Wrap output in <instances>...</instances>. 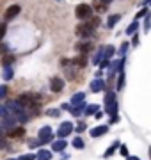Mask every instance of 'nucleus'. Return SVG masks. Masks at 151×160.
Here are the masks:
<instances>
[{
  "instance_id": "f257e3e1",
  "label": "nucleus",
  "mask_w": 151,
  "mask_h": 160,
  "mask_svg": "<svg viewBox=\"0 0 151 160\" xmlns=\"http://www.w3.org/2000/svg\"><path fill=\"white\" fill-rule=\"evenodd\" d=\"M18 102L22 103L27 110H36L37 105H39V96H36V94H20Z\"/></svg>"
},
{
  "instance_id": "f03ea898",
  "label": "nucleus",
  "mask_w": 151,
  "mask_h": 160,
  "mask_svg": "<svg viewBox=\"0 0 151 160\" xmlns=\"http://www.w3.org/2000/svg\"><path fill=\"white\" fill-rule=\"evenodd\" d=\"M76 36L80 38V39H89L91 36H93V32H94V29L89 25V23H82V25H78L76 27Z\"/></svg>"
},
{
  "instance_id": "7ed1b4c3",
  "label": "nucleus",
  "mask_w": 151,
  "mask_h": 160,
  "mask_svg": "<svg viewBox=\"0 0 151 160\" xmlns=\"http://www.w3.org/2000/svg\"><path fill=\"white\" fill-rule=\"evenodd\" d=\"M75 14H76L78 20H87V18H91V14H93V7L87 6V4H80V6H76Z\"/></svg>"
},
{
  "instance_id": "20e7f679",
  "label": "nucleus",
  "mask_w": 151,
  "mask_h": 160,
  "mask_svg": "<svg viewBox=\"0 0 151 160\" xmlns=\"http://www.w3.org/2000/svg\"><path fill=\"white\" fill-rule=\"evenodd\" d=\"M53 139V130L52 126H43L39 130V144H46Z\"/></svg>"
},
{
  "instance_id": "39448f33",
  "label": "nucleus",
  "mask_w": 151,
  "mask_h": 160,
  "mask_svg": "<svg viewBox=\"0 0 151 160\" xmlns=\"http://www.w3.org/2000/svg\"><path fill=\"white\" fill-rule=\"evenodd\" d=\"M75 130V126H73V123H70V121H64V123H61V128H59L57 135L61 139H66L68 135H70L71 132Z\"/></svg>"
},
{
  "instance_id": "423d86ee",
  "label": "nucleus",
  "mask_w": 151,
  "mask_h": 160,
  "mask_svg": "<svg viewBox=\"0 0 151 160\" xmlns=\"http://www.w3.org/2000/svg\"><path fill=\"white\" fill-rule=\"evenodd\" d=\"M64 87V80L61 78V77H53L52 80H50V91L52 92H61Z\"/></svg>"
},
{
  "instance_id": "0eeeda50",
  "label": "nucleus",
  "mask_w": 151,
  "mask_h": 160,
  "mask_svg": "<svg viewBox=\"0 0 151 160\" xmlns=\"http://www.w3.org/2000/svg\"><path fill=\"white\" fill-rule=\"evenodd\" d=\"M20 11H22V7L18 6V4H14V6H9L6 11V20L9 22V20H12V18H16L18 14H20Z\"/></svg>"
},
{
  "instance_id": "6e6552de",
  "label": "nucleus",
  "mask_w": 151,
  "mask_h": 160,
  "mask_svg": "<svg viewBox=\"0 0 151 160\" xmlns=\"http://www.w3.org/2000/svg\"><path fill=\"white\" fill-rule=\"evenodd\" d=\"M107 132H109V125H101V126H96V128H93L89 133H91V137H93V139H96V137H101V135H105Z\"/></svg>"
},
{
  "instance_id": "1a4fd4ad",
  "label": "nucleus",
  "mask_w": 151,
  "mask_h": 160,
  "mask_svg": "<svg viewBox=\"0 0 151 160\" xmlns=\"http://www.w3.org/2000/svg\"><path fill=\"white\" fill-rule=\"evenodd\" d=\"M103 57H105V46H100V48H98V52L94 53V57H93V62H94V64H100Z\"/></svg>"
},
{
  "instance_id": "9d476101",
  "label": "nucleus",
  "mask_w": 151,
  "mask_h": 160,
  "mask_svg": "<svg viewBox=\"0 0 151 160\" xmlns=\"http://www.w3.org/2000/svg\"><path fill=\"white\" fill-rule=\"evenodd\" d=\"M84 110H85V103L82 102V103H78V105H73L70 112H71L73 116H80L82 112H84Z\"/></svg>"
},
{
  "instance_id": "9b49d317",
  "label": "nucleus",
  "mask_w": 151,
  "mask_h": 160,
  "mask_svg": "<svg viewBox=\"0 0 151 160\" xmlns=\"http://www.w3.org/2000/svg\"><path fill=\"white\" fill-rule=\"evenodd\" d=\"M103 87H105L103 80H100V78L93 80V84H91V89H93L94 92H100V91H103Z\"/></svg>"
},
{
  "instance_id": "f8f14e48",
  "label": "nucleus",
  "mask_w": 151,
  "mask_h": 160,
  "mask_svg": "<svg viewBox=\"0 0 151 160\" xmlns=\"http://www.w3.org/2000/svg\"><path fill=\"white\" fill-rule=\"evenodd\" d=\"M52 149L53 151H62V149H66V139H59V141H55V142L52 144Z\"/></svg>"
},
{
  "instance_id": "ddd939ff",
  "label": "nucleus",
  "mask_w": 151,
  "mask_h": 160,
  "mask_svg": "<svg viewBox=\"0 0 151 160\" xmlns=\"http://www.w3.org/2000/svg\"><path fill=\"white\" fill-rule=\"evenodd\" d=\"M75 48L80 52V53H87V52L93 48V46H91V43H76Z\"/></svg>"
},
{
  "instance_id": "4468645a",
  "label": "nucleus",
  "mask_w": 151,
  "mask_h": 160,
  "mask_svg": "<svg viewBox=\"0 0 151 160\" xmlns=\"http://www.w3.org/2000/svg\"><path fill=\"white\" fill-rule=\"evenodd\" d=\"M23 135H25V128H22V126L20 128L14 126L12 130H9V137H23Z\"/></svg>"
},
{
  "instance_id": "2eb2a0df",
  "label": "nucleus",
  "mask_w": 151,
  "mask_h": 160,
  "mask_svg": "<svg viewBox=\"0 0 151 160\" xmlns=\"http://www.w3.org/2000/svg\"><path fill=\"white\" fill-rule=\"evenodd\" d=\"M107 107V114L109 116H117V102H112V103H109V105H105Z\"/></svg>"
},
{
  "instance_id": "dca6fc26",
  "label": "nucleus",
  "mask_w": 151,
  "mask_h": 160,
  "mask_svg": "<svg viewBox=\"0 0 151 160\" xmlns=\"http://www.w3.org/2000/svg\"><path fill=\"white\" fill-rule=\"evenodd\" d=\"M119 20H121L119 14H112V16H109V20H107V27H109V29H114V27H116V23L119 22Z\"/></svg>"
},
{
  "instance_id": "f3484780",
  "label": "nucleus",
  "mask_w": 151,
  "mask_h": 160,
  "mask_svg": "<svg viewBox=\"0 0 151 160\" xmlns=\"http://www.w3.org/2000/svg\"><path fill=\"white\" fill-rule=\"evenodd\" d=\"M50 158H52V151H48V149L37 151V160H50Z\"/></svg>"
},
{
  "instance_id": "a211bd4d",
  "label": "nucleus",
  "mask_w": 151,
  "mask_h": 160,
  "mask_svg": "<svg viewBox=\"0 0 151 160\" xmlns=\"http://www.w3.org/2000/svg\"><path fill=\"white\" fill-rule=\"evenodd\" d=\"M94 9L98 12H105L107 11V4H105L103 0H94Z\"/></svg>"
},
{
  "instance_id": "6ab92c4d",
  "label": "nucleus",
  "mask_w": 151,
  "mask_h": 160,
  "mask_svg": "<svg viewBox=\"0 0 151 160\" xmlns=\"http://www.w3.org/2000/svg\"><path fill=\"white\" fill-rule=\"evenodd\" d=\"M85 62H87V61H85V53H82L80 57H76L75 61H73V64H75V66H76L78 69L84 68V66H85Z\"/></svg>"
},
{
  "instance_id": "aec40b11",
  "label": "nucleus",
  "mask_w": 151,
  "mask_h": 160,
  "mask_svg": "<svg viewBox=\"0 0 151 160\" xmlns=\"http://www.w3.org/2000/svg\"><path fill=\"white\" fill-rule=\"evenodd\" d=\"M84 100H85V94H84V92H76L75 96L71 98V105H78V103H82Z\"/></svg>"
},
{
  "instance_id": "412c9836",
  "label": "nucleus",
  "mask_w": 151,
  "mask_h": 160,
  "mask_svg": "<svg viewBox=\"0 0 151 160\" xmlns=\"http://www.w3.org/2000/svg\"><path fill=\"white\" fill-rule=\"evenodd\" d=\"M114 53H116V48H114L112 45L105 46V59H110V57H114Z\"/></svg>"
},
{
  "instance_id": "4be33fe9",
  "label": "nucleus",
  "mask_w": 151,
  "mask_h": 160,
  "mask_svg": "<svg viewBox=\"0 0 151 160\" xmlns=\"http://www.w3.org/2000/svg\"><path fill=\"white\" fill-rule=\"evenodd\" d=\"M98 109H100L98 105H87V107H85V110H84V114H87V116H93V114H94V112H96Z\"/></svg>"
},
{
  "instance_id": "5701e85b",
  "label": "nucleus",
  "mask_w": 151,
  "mask_h": 160,
  "mask_svg": "<svg viewBox=\"0 0 151 160\" xmlns=\"http://www.w3.org/2000/svg\"><path fill=\"white\" fill-rule=\"evenodd\" d=\"M112 102H116V92L109 91L107 96H105V105H109V103H112Z\"/></svg>"
},
{
  "instance_id": "b1692460",
  "label": "nucleus",
  "mask_w": 151,
  "mask_h": 160,
  "mask_svg": "<svg viewBox=\"0 0 151 160\" xmlns=\"http://www.w3.org/2000/svg\"><path fill=\"white\" fill-rule=\"evenodd\" d=\"M12 75H14V73H12V68H11V66H6V69H4V78H6V80H11Z\"/></svg>"
},
{
  "instance_id": "393cba45",
  "label": "nucleus",
  "mask_w": 151,
  "mask_h": 160,
  "mask_svg": "<svg viewBox=\"0 0 151 160\" xmlns=\"http://www.w3.org/2000/svg\"><path fill=\"white\" fill-rule=\"evenodd\" d=\"M137 29H139V22L135 20V22H134V23H132V25H130V27L126 29V34H134V32H135Z\"/></svg>"
},
{
  "instance_id": "a878e982",
  "label": "nucleus",
  "mask_w": 151,
  "mask_h": 160,
  "mask_svg": "<svg viewBox=\"0 0 151 160\" xmlns=\"http://www.w3.org/2000/svg\"><path fill=\"white\" fill-rule=\"evenodd\" d=\"M12 61H14V57H12V55H6V57L2 59V64H4V66H11Z\"/></svg>"
},
{
  "instance_id": "bb28decb",
  "label": "nucleus",
  "mask_w": 151,
  "mask_h": 160,
  "mask_svg": "<svg viewBox=\"0 0 151 160\" xmlns=\"http://www.w3.org/2000/svg\"><path fill=\"white\" fill-rule=\"evenodd\" d=\"M123 86H124V73L119 75V78H117V91H121Z\"/></svg>"
},
{
  "instance_id": "cd10ccee",
  "label": "nucleus",
  "mask_w": 151,
  "mask_h": 160,
  "mask_svg": "<svg viewBox=\"0 0 151 160\" xmlns=\"http://www.w3.org/2000/svg\"><path fill=\"white\" fill-rule=\"evenodd\" d=\"M73 146H75L76 149H82V148H84V141H82L80 137H78V139H75V141H73Z\"/></svg>"
},
{
  "instance_id": "c85d7f7f",
  "label": "nucleus",
  "mask_w": 151,
  "mask_h": 160,
  "mask_svg": "<svg viewBox=\"0 0 151 160\" xmlns=\"http://www.w3.org/2000/svg\"><path fill=\"white\" fill-rule=\"evenodd\" d=\"M117 146H119V144H117V142H116V144H114V146H112V148H109V149H107V151H105V155H103L105 158H109V157H110V155H112V153H114V149H116V148H117Z\"/></svg>"
},
{
  "instance_id": "c756f323",
  "label": "nucleus",
  "mask_w": 151,
  "mask_h": 160,
  "mask_svg": "<svg viewBox=\"0 0 151 160\" xmlns=\"http://www.w3.org/2000/svg\"><path fill=\"white\" fill-rule=\"evenodd\" d=\"M6 30H7L6 23H0V41L4 39V36H6Z\"/></svg>"
},
{
  "instance_id": "7c9ffc66",
  "label": "nucleus",
  "mask_w": 151,
  "mask_h": 160,
  "mask_svg": "<svg viewBox=\"0 0 151 160\" xmlns=\"http://www.w3.org/2000/svg\"><path fill=\"white\" fill-rule=\"evenodd\" d=\"M6 94H7V87L6 86H0V100H2V98H6Z\"/></svg>"
},
{
  "instance_id": "2f4dec72",
  "label": "nucleus",
  "mask_w": 151,
  "mask_h": 160,
  "mask_svg": "<svg viewBox=\"0 0 151 160\" xmlns=\"http://www.w3.org/2000/svg\"><path fill=\"white\" fill-rule=\"evenodd\" d=\"M85 128H87V126H85V123H84V121H82L80 125L76 126V132H78V133H82V132H85Z\"/></svg>"
},
{
  "instance_id": "473e14b6",
  "label": "nucleus",
  "mask_w": 151,
  "mask_h": 160,
  "mask_svg": "<svg viewBox=\"0 0 151 160\" xmlns=\"http://www.w3.org/2000/svg\"><path fill=\"white\" fill-rule=\"evenodd\" d=\"M126 50H128V43H123L121 48H119V53H121V55H124V53H126Z\"/></svg>"
},
{
  "instance_id": "72a5a7b5",
  "label": "nucleus",
  "mask_w": 151,
  "mask_h": 160,
  "mask_svg": "<svg viewBox=\"0 0 151 160\" xmlns=\"http://www.w3.org/2000/svg\"><path fill=\"white\" fill-rule=\"evenodd\" d=\"M59 114H61V110H57V109H52V110H48V116H53V118H57Z\"/></svg>"
},
{
  "instance_id": "f704fd0d",
  "label": "nucleus",
  "mask_w": 151,
  "mask_h": 160,
  "mask_svg": "<svg viewBox=\"0 0 151 160\" xmlns=\"http://www.w3.org/2000/svg\"><path fill=\"white\" fill-rule=\"evenodd\" d=\"M119 151H121V155H123V157H128V148L124 146V144H123L121 148H119Z\"/></svg>"
},
{
  "instance_id": "c9c22d12",
  "label": "nucleus",
  "mask_w": 151,
  "mask_h": 160,
  "mask_svg": "<svg viewBox=\"0 0 151 160\" xmlns=\"http://www.w3.org/2000/svg\"><path fill=\"white\" fill-rule=\"evenodd\" d=\"M36 157L34 155H25V157H22V158H18V160H34ZM11 160H14V158H11Z\"/></svg>"
},
{
  "instance_id": "e433bc0d",
  "label": "nucleus",
  "mask_w": 151,
  "mask_h": 160,
  "mask_svg": "<svg viewBox=\"0 0 151 160\" xmlns=\"http://www.w3.org/2000/svg\"><path fill=\"white\" fill-rule=\"evenodd\" d=\"M146 14H148V9H142V11L139 12V14H137V16H135V20H139V18H142V16H146Z\"/></svg>"
},
{
  "instance_id": "4c0bfd02",
  "label": "nucleus",
  "mask_w": 151,
  "mask_h": 160,
  "mask_svg": "<svg viewBox=\"0 0 151 160\" xmlns=\"http://www.w3.org/2000/svg\"><path fill=\"white\" fill-rule=\"evenodd\" d=\"M132 43H134V45H135V46L139 45V36H137V34H135V36H134V38H132Z\"/></svg>"
},
{
  "instance_id": "58836bf2",
  "label": "nucleus",
  "mask_w": 151,
  "mask_h": 160,
  "mask_svg": "<svg viewBox=\"0 0 151 160\" xmlns=\"http://www.w3.org/2000/svg\"><path fill=\"white\" fill-rule=\"evenodd\" d=\"M7 52V45H2V43H0V53H6Z\"/></svg>"
},
{
  "instance_id": "ea45409f",
  "label": "nucleus",
  "mask_w": 151,
  "mask_h": 160,
  "mask_svg": "<svg viewBox=\"0 0 151 160\" xmlns=\"http://www.w3.org/2000/svg\"><path fill=\"white\" fill-rule=\"evenodd\" d=\"M109 61H110V59H105L103 62H100L101 64V68H107V66H109Z\"/></svg>"
},
{
  "instance_id": "a19ab883",
  "label": "nucleus",
  "mask_w": 151,
  "mask_h": 160,
  "mask_svg": "<svg viewBox=\"0 0 151 160\" xmlns=\"http://www.w3.org/2000/svg\"><path fill=\"white\" fill-rule=\"evenodd\" d=\"M4 146H6V139H4V135H2V137H0V148H4Z\"/></svg>"
},
{
  "instance_id": "79ce46f5",
  "label": "nucleus",
  "mask_w": 151,
  "mask_h": 160,
  "mask_svg": "<svg viewBox=\"0 0 151 160\" xmlns=\"http://www.w3.org/2000/svg\"><path fill=\"white\" fill-rule=\"evenodd\" d=\"M2 135H4V126L0 125V137H2Z\"/></svg>"
},
{
  "instance_id": "37998d69",
  "label": "nucleus",
  "mask_w": 151,
  "mask_h": 160,
  "mask_svg": "<svg viewBox=\"0 0 151 160\" xmlns=\"http://www.w3.org/2000/svg\"><path fill=\"white\" fill-rule=\"evenodd\" d=\"M103 2H105V4H107V6H109V4H110L112 0H103Z\"/></svg>"
},
{
  "instance_id": "c03bdc74",
  "label": "nucleus",
  "mask_w": 151,
  "mask_h": 160,
  "mask_svg": "<svg viewBox=\"0 0 151 160\" xmlns=\"http://www.w3.org/2000/svg\"><path fill=\"white\" fill-rule=\"evenodd\" d=\"M128 160H140V158H137V157H132V158H128Z\"/></svg>"
},
{
  "instance_id": "a18cd8bd",
  "label": "nucleus",
  "mask_w": 151,
  "mask_h": 160,
  "mask_svg": "<svg viewBox=\"0 0 151 160\" xmlns=\"http://www.w3.org/2000/svg\"><path fill=\"white\" fill-rule=\"evenodd\" d=\"M149 158H151V148H149Z\"/></svg>"
}]
</instances>
